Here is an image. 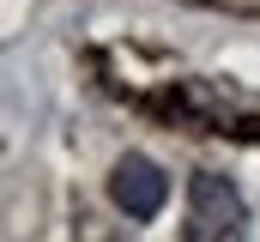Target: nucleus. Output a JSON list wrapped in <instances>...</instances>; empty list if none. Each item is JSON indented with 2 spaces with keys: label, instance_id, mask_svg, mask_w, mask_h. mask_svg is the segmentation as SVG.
<instances>
[{
  "label": "nucleus",
  "instance_id": "nucleus-2",
  "mask_svg": "<svg viewBox=\"0 0 260 242\" xmlns=\"http://www.w3.org/2000/svg\"><path fill=\"white\" fill-rule=\"evenodd\" d=\"M109 200L127 212L133 224H145V218H157V212H164V200H170V176H164L151 158L127 152V158L109 170Z\"/></svg>",
  "mask_w": 260,
  "mask_h": 242
},
{
  "label": "nucleus",
  "instance_id": "nucleus-1",
  "mask_svg": "<svg viewBox=\"0 0 260 242\" xmlns=\"http://www.w3.org/2000/svg\"><path fill=\"white\" fill-rule=\"evenodd\" d=\"M248 236V206L230 176L200 170L188 182V242H242Z\"/></svg>",
  "mask_w": 260,
  "mask_h": 242
}]
</instances>
